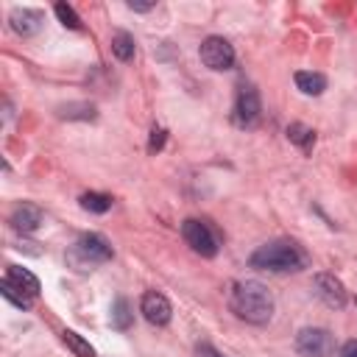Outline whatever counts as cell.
<instances>
[{
	"label": "cell",
	"mask_w": 357,
	"mask_h": 357,
	"mask_svg": "<svg viewBox=\"0 0 357 357\" xmlns=\"http://www.w3.org/2000/svg\"><path fill=\"white\" fill-rule=\"evenodd\" d=\"M229 310L240 321L254 324V326H262V324H268L273 318V296H271V290L262 282L243 279V282H234L231 284Z\"/></svg>",
	"instance_id": "1"
},
{
	"label": "cell",
	"mask_w": 357,
	"mask_h": 357,
	"mask_svg": "<svg viewBox=\"0 0 357 357\" xmlns=\"http://www.w3.org/2000/svg\"><path fill=\"white\" fill-rule=\"evenodd\" d=\"M248 265L257 271H271V273H298L310 265V257L293 240H271V243H262L248 257Z\"/></svg>",
	"instance_id": "2"
},
{
	"label": "cell",
	"mask_w": 357,
	"mask_h": 357,
	"mask_svg": "<svg viewBox=\"0 0 357 357\" xmlns=\"http://www.w3.org/2000/svg\"><path fill=\"white\" fill-rule=\"evenodd\" d=\"M114 257L112 251V243L98 234V231H86L75 240V245L70 248V262L78 268V271H92V265H100V262H109Z\"/></svg>",
	"instance_id": "3"
},
{
	"label": "cell",
	"mask_w": 357,
	"mask_h": 357,
	"mask_svg": "<svg viewBox=\"0 0 357 357\" xmlns=\"http://www.w3.org/2000/svg\"><path fill=\"white\" fill-rule=\"evenodd\" d=\"M181 237H184V243H187L195 254H201V257H215V254L220 251V237H218V231H215L206 220L187 218V220L181 223Z\"/></svg>",
	"instance_id": "4"
},
{
	"label": "cell",
	"mask_w": 357,
	"mask_h": 357,
	"mask_svg": "<svg viewBox=\"0 0 357 357\" xmlns=\"http://www.w3.org/2000/svg\"><path fill=\"white\" fill-rule=\"evenodd\" d=\"M296 351L301 357H332L335 354V335L324 326H304L296 335Z\"/></svg>",
	"instance_id": "5"
},
{
	"label": "cell",
	"mask_w": 357,
	"mask_h": 357,
	"mask_svg": "<svg viewBox=\"0 0 357 357\" xmlns=\"http://www.w3.org/2000/svg\"><path fill=\"white\" fill-rule=\"evenodd\" d=\"M259 114H262V100H259L257 86L243 84L237 89V98H234V112H231L234 123L240 128H254L259 123Z\"/></svg>",
	"instance_id": "6"
},
{
	"label": "cell",
	"mask_w": 357,
	"mask_h": 357,
	"mask_svg": "<svg viewBox=\"0 0 357 357\" xmlns=\"http://www.w3.org/2000/svg\"><path fill=\"white\" fill-rule=\"evenodd\" d=\"M198 56H201V61H204L209 70H215V73L231 70V64H234V47H231L223 36H206V39L201 42V47H198Z\"/></svg>",
	"instance_id": "7"
},
{
	"label": "cell",
	"mask_w": 357,
	"mask_h": 357,
	"mask_svg": "<svg viewBox=\"0 0 357 357\" xmlns=\"http://www.w3.org/2000/svg\"><path fill=\"white\" fill-rule=\"evenodd\" d=\"M312 287H315V296H318L329 310H343L346 301H349V293H346L343 282H340L335 273H315Z\"/></svg>",
	"instance_id": "8"
},
{
	"label": "cell",
	"mask_w": 357,
	"mask_h": 357,
	"mask_svg": "<svg viewBox=\"0 0 357 357\" xmlns=\"http://www.w3.org/2000/svg\"><path fill=\"white\" fill-rule=\"evenodd\" d=\"M139 312H142V318H145L151 326H167L170 318H173V307H170L167 296H162V293H156V290H148V293L142 296Z\"/></svg>",
	"instance_id": "9"
},
{
	"label": "cell",
	"mask_w": 357,
	"mask_h": 357,
	"mask_svg": "<svg viewBox=\"0 0 357 357\" xmlns=\"http://www.w3.org/2000/svg\"><path fill=\"white\" fill-rule=\"evenodd\" d=\"M45 22V14L39 8H14L8 14V25L17 36H33Z\"/></svg>",
	"instance_id": "10"
},
{
	"label": "cell",
	"mask_w": 357,
	"mask_h": 357,
	"mask_svg": "<svg viewBox=\"0 0 357 357\" xmlns=\"http://www.w3.org/2000/svg\"><path fill=\"white\" fill-rule=\"evenodd\" d=\"M8 223H11L17 231H22V234H31V231H36V229L42 226V209H39L36 204H28V201H22V204H17V206L11 209V215H8Z\"/></svg>",
	"instance_id": "11"
},
{
	"label": "cell",
	"mask_w": 357,
	"mask_h": 357,
	"mask_svg": "<svg viewBox=\"0 0 357 357\" xmlns=\"http://www.w3.org/2000/svg\"><path fill=\"white\" fill-rule=\"evenodd\" d=\"M6 279H8L14 287H20L22 293H28L31 298L39 296V279H36L31 271H25V268H20V265H8Z\"/></svg>",
	"instance_id": "12"
},
{
	"label": "cell",
	"mask_w": 357,
	"mask_h": 357,
	"mask_svg": "<svg viewBox=\"0 0 357 357\" xmlns=\"http://www.w3.org/2000/svg\"><path fill=\"white\" fill-rule=\"evenodd\" d=\"M296 86L304 92V95H321L326 89V75L321 73H312V70H298L296 73Z\"/></svg>",
	"instance_id": "13"
},
{
	"label": "cell",
	"mask_w": 357,
	"mask_h": 357,
	"mask_svg": "<svg viewBox=\"0 0 357 357\" xmlns=\"http://www.w3.org/2000/svg\"><path fill=\"white\" fill-rule=\"evenodd\" d=\"M284 134H287V139H290L293 145H298L301 151H310V148L315 145V131H312L310 126H304V123H290Z\"/></svg>",
	"instance_id": "14"
},
{
	"label": "cell",
	"mask_w": 357,
	"mask_h": 357,
	"mask_svg": "<svg viewBox=\"0 0 357 357\" xmlns=\"http://www.w3.org/2000/svg\"><path fill=\"white\" fill-rule=\"evenodd\" d=\"M112 53L117 61H131L134 59V36L126 31H117L112 36Z\"/></svg>",
	"instance_id": "15"
},
{
	"label": "cell",
	"mask_w": 357,
	"mask_h": 357,
	"mask_svg": "<svg viewBox=\"0 0 357 357\" xmlns=\"http://www.w3.org/2000/svg\"><path fill=\"white\" fill-rule=\"evenodd\" d=\"M59 117H67V120H95V103H64L56 109Z\"/></svg>",
	"instance_id": "16"
},
{
	"label": "cell",
	"mask_w": 357,
	"mask_h": 357,
	"mask_svg": "<svg viewBox=\"0 0 357 357\" xmlns=\"http://www.w3.org/2000/svg\"><path fill=\"white\" fill-rule=\"evenodd\" d=\"M78 204H81V209H86V212L103 215V212L112 209V195H106V192H84V195L78 198Z\"/></svg>",
	"instance_id": "17"
},
{
	"label": "cell",
	"mask_w": 357,
	"mask_h": 357,
	"mask_svg": "<svg viewBox=\"0 0 357 357\" xmlns=\"http://www.w3.org/2000/svg\"><path fill=\"white\" fill-rule=\"evenodd\" d=\"M134 324V312H131V301L128 298H117L114 304H112V326L114 329H128Z\"/></svg>",
	"instance_id": "18"
},
{
	"label": "cell",
	"mask_w": 357,
	"mask_h": 357,
	"mask_svg": "<svg viewBox=\"0 0 357 357\" xmlns=\"http://www.w3.org/2000/svg\"><path fill=\"white\" fill-rule=\"evenodd\" d=\"M61 340H64V346H67L75 357H95V349H92V346H89V340H84L78 332L64 329V332H61Z\"/></svg>",
	"instance_id": "19"
},
{
	"label": "cell",
	"mask_w": 357,
	"mask_h": 357,
	"mask_svg": "<svg viewBox=\"0 0 357 357\" xmlns=\"http://www.w3.org/2000/svg\"><path fill=\"white\" fill-rule=\"evenodd\" d=\"M53 11H56V17H59V22H61L64 28H70V31H81V28H84V25H81V17L75 14V8H73L70 3H56Z\"/></svg>",
	"instance_id": "20"
},
{
	"label": "cell",
	"mask_w": 357,
	"mask_h": 357,
	"mask_svg": "<svg viewBox=\"0 0 357 357\" xmlns=\"http://www.w3.org/2000/svg\"><path fill=\"white\" fill-rule=\"evenodd\" d=\"M0 293H3V298H8L11 304H17L20 310H28V307H31V296H28V293H22L20 287H14L8 279H3V282H0Z\"/></svg>",
	"instance_id": "21"
},
{
	"label": "cell",
	"mask_w": 357,
	"mask_h": 357,
	"mask_svg": "<svg viewBox=\"0 0 357 357\" xmlns=\"http://www.w3.org/2000/svg\"><path fill=\"white\" fill-rule=\"evenodd\" d=\"M165 139H167V131L159 128V126H153V128H151V139H148V151H151V153L162 151V148H165Z\"/></svg>",
	"instance_id": "22"
},
{
	"label": "cell",
	"mask_w": 357,
	"mask_h": 357,
	"mask_svg": "<svg viewBox=\"0 0 357 357\" xmlns=\"http://www.w3.org/2000/svg\"><path fill=\"white\" fill-rule=\"evenodd\" d=\"M195 357H223L212 343H206V340H201V343H195Z\"/></svg>",
	"instance_id": "23"
},
{
	"label": "cell",
	"mask_w": 357,
	"mask_h": 357,
	"mask_svg": "<svg viewBox=\"0 0 357 357\" xmlns=\"http://www.w3.org/2000/svg\"><path fill=\"white\" fill-rule=\"evenodd\" d=\"M337 357H357V340H346L340 346V354Z\"/></svg>",
	"instance_id": "24"
},
{
	"label": "cell",
	"mask_w": 357,
	"mask_h": 357,
	"mask_svg": "<svg viewBox=\"0 0 357 357\" xmlns=\"http://www.w3.org/2000/svg\"><path fill=\"white\" fill-rule=\"evenodd\" d=\"M126 6H128L131 11H151V8H153V3H137V0H128Z\"/></svg>",
	"instance_id": "25"
}]
</instances>
